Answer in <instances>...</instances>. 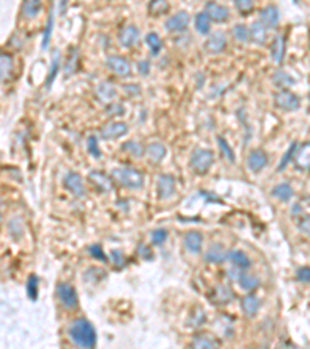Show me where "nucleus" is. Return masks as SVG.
<instances>
[{"instance_id": "f257e3e1", "label": "nucleus", "mask_w": 310, "mask_h": 349, "mask_svg": "<svg viewBox=\"0 0 310 349\" xmlns=\"http://www.w3.org/2000/svg\"><path fill=\"white\" fill-rule=\"evenodd\" d=\"M68 335L79 349H95L96 346V330L86 318H78L73 321L68 329Z\"/></svg>"}, {"instance_id": "f03ea898", "label": "nucleus", "mask_w": 310, "mask_h": 349, "mask_svg": "<svg viewBox=\"0 0 310 349\" xmlns=\"http://www.w3.org/2000/svg\"><path fill=\"white\" fill-rule=\"evenodd\" d=\"M115 180L129 189H140L144 185V174L135 168H118L113 171Z\"/></svg>"}, {"instance_id": "7ed1b4c3", "label": "nucleus", "mask_w": 310, "mask_h": 349, "mask_svg": "<svg viewBox=\"0 0 310 349\" xmlns=\"http://www.w3.org/2000/svg\"><path fill=\"white\" fill-rule=\"evenodd\" d=\"M214 163V154L209 149H196L194 154L191 155V168L197 174H205L209 171V168Z\"/></svg>"}, {"instance_id": "20e7f679", "label": "nucleus", "mask_w": 310, "mask_h": 349, "mask_svg": "<svg viewBox=\"0 0 310 349\" xmlns=\"http://www.w3.org/2000/svg\"><path fill=\"white\" fill-rule=\"evenodd\" d=\"M58 298L61 301V304L67 309H75L79 304V300H78V293L75 290V287L71 286L68 282H61L58 284Z\"/></svg>"}, {"instance_id": "39448f33", "label": "nucleus", "mask_w": 310, "mask_h": 349, "mask_svg": "<svg viewBox=\"0 0 310 349\" xmlns=\"http://www.w3.org/2000/svg\"><path fill=\"white\" fill-rule=\"evenodd\" d=\"M106 66L109 67L112 73L115 75L121 76V78H126L131 75V62L127 61L124 56H120V54H112V56H109L106 59Z\"/></svg>"}, {"instance_id": "423d86ee", "label": "nucleus", "mask_w": 310, "mask_h": 349, "mask_svg": "<svg viewBox=\"0 0 310 349\" xmlns=\"http://www.w3.org/2000/svg\"><path fill=\"white\" fill-rule=\"evenodd\" d=\"M279 19H281V14H279V10L278 6L275 5H267L264 6L261 10V14H259V22L266 26L267 30H275L278 23H279Z\"/></svg>"}, {"instance_id": "0eeeda50", "label": "nucleus", "mask_w": 310, "mask_h": 349, "mask_svg": "<svg viewBox=\"0 0 310 349\" xmlns=\"http://www.w3.org/2000/svg\"><path fill=\"white\" fill-rule=\"evenodd\" d=\"M129 132V126L121 121H112L101 127V137L104 140H116Z\"/></svg>"}, {"instance_id": "6e6552de", "label": "nucleus", "mask_w": 310, "mask_h": 349, "mask_svg": "<svg viewBox=\"0 0 310 349\" xmlns=\"http://www.w3.org/2000/svg\"><path fill=\"white\" fill-rule=\"evenodd\" d=\"M275 104L282 110H296L299 107V98L290 90H281L275 95Z\"/></svg>"}, {"instance_id": "1a4fd4ad", "label": "nucleus", "mask_w": 310, "mask_h": 349, "mask_svg": "<svg viewBox=\"0 0 310 349\" xmlns=\"http://www.w3.org/2000/svg\"><path fill=\"white\" fill-rule=\"evenodd\" d=\"M188 25H189V14L186 11H180L169 17L165 23V28L169 33H181L188 28Z\"/></svg>"}, {"instance_id": "9d476101", "label": "nucleus", "mask_w": 310, "mask_h": 349, "mask_svg": "<svg viewBox=\"0 0 310 349\" xmlns=\"http://www.w3.org/2000/svg\"><path fill=\"white\" fill-rule=\"evenodd\" d=\"M118 39H120V44L123 47L132 48L140 41V30L133 25H126L118 33Z\"/></svg>"}, {"instance_id": "9b49d317", "label": "nucleus", "mask_w": 310, "mask_h": 349, "mask_svg": "<svg viewBox=\"0 0 310 349\" xmlns=\"http://www.w3.org/2000/svg\"><path fill=\"white\" fill-rule=\"evenodd\" d=\"M205 13L208 14V17L211 21L217 22V23H222L225 21L230 19V10L221 3H216V2H209L205 6Z\"/></svg>"}, {"instance_id": "f8f14e48", "label": "nucleus", "mask_w": 310, "mask_h": 349, "mask_svg": "<svg viewBox=\"0 0 310 349\" xmlns=\"http://www.w3.org/2000/svg\"><path fill=\"white\" fill-rule=\"evenodd\" d=\"M64 183H66L67 189L71 192L73 196L76 197H83L86 196V186H84V182L81 179V176L78 172H68L66 179H64Z\"/></svg>"}, {"instance_id": "ddd939ff", "label": "nucleus", "mask_w": 310, "mask_h": 349, "mask_svg": "<svg viewBox=\"0 0 310 349\" xmlns=\"http://www.w3.org/2000/svg\"><path fill=\"white\" fill-rule=\"evenodd\" d=\"M157 191L160 199H169L176 192V180L169 174H161L157 182Z\"/></svg>"}, {"instance_id": "4468645a", "label": "nucleus", "mask_w": 310, "mask_h": 349, "mask_svg": "<svg viewBox=\"0 0 310 349\" xmlns=\"http://www.w3.org/2000/svg\"><path fill=\"white\" fill-rule=\"evenodd\" d=\"M90 182L93 183V186L98 188L103 192H111L113 189V180L112 177H109L107 174L101 172V171H92L89 174Z\"/></svg>"}, {"instance_id": "2eb2a0df", "label": "nucleus", "mask_w": 310, "mask_h": 349, "mask_svg": "<svg viewBox=\"0 0 310 349\" xmlns=\"http://www.w3.org/2000/svg\"><path fill=\"white\" fill-rule=\"evenodd\" d=\"M205 48H206L208 53H213V54L222 53L226 48V36H225V33L217 31V33L209 36L206 44H205Z\"/></svg>"}, {"instance_id": "dca6fc26", "label": "nucleus", "mask_w": 310, "mask_h": 349, "mask_svg": "<svg viewBox=\"0 0 310 349\" xmlns=\"http://www.w3.org/2000/svg\"><path fill=\"white\" fill-rule=\"evenodd\" d=\"M247 163H248V168L250 171L253 172H259L261 169H264L267 166L268 163V155L264 152L262 149H254L250 152L248 159H247Z\"/></svg>"}, {"instance_id": "f3484780", "label": "nucleus", "mask_w": 310, "mask_h": 349, "mask_svg": "<svg viewBox=\"0 0 310 349\" xmlns=\"http://www.w3.org/2000/svg\"><path fill=\"white\" fill-rule=\"evenodd\" d=\"M209 298H211L214 304H226V302H230L234 298V292L230 287L219 284V286H216L213 292L209 293Z\"/></svg>"}, {"instance_id": "a211bd4d", "label": "nucleus", "mask_w": 310, "mask_h": 349, "mask_svg": "<svg viewBox=\"0 0 310 349\" xmlns=\"http://www.w3.org/2000/svg\"><path fill=\"white\" fill-rule=\"evenodd\" d=\"M202 244H203V236L200 232H196V230H191L185 234V247L189 253H200L202 250Z\"/></svg>"}, {"instance_id": "6ab92c4d", "label": "nucleus", "mask_w": 310, "mask_h": 349, "mask_svg": "<svg viewBox=\"0 0 310 349\" xmlns=\"http://www.w3.org/2000/svg\"><path fill=\"white\" fill-rule=\"evenodd\" d=\"M95 95L99 101L103 103H111V101L116 96V89L112 82L109 81H103L101 84H98L95 89Z\"/></svg>"}, {"instance_id": "aec40b11", "label": "nucleus", "mask_w": 310, "mask_h": 349, "mask_svg": "<svg viewBox=\"0 0 310 349\" xmlns=\"http://www.w3.org/2000/svg\"><path fill=\"white\" fill-rule=\"evenodd\" d=\"M259 309H261V300L254 295V293H248L247 297L242 298V310L248 318L256 317Z\"/></svg>"}, {"instance_id": "412c9836", "label": "nucleus", "mask_w": 310, "mask_h": 349, "mask_svg": "<svg viewBox=\"0 0 310 349\" xmlns=\"http://www.w3.org/2000/svg\"><path fill=\"white\" fill-rule=\"evenodd\" d=\"M205 259L209 264H222L225 259H228V253L221 244H213L205 253Z\"/></svg>"}, {"instance_id": "4be33fe9", "label": "nucleus", "mask_w": 310, "mask_h": 349, "mask_svg": "<svg viewBox=\"0 0 310 349\" xmlns=\"http://www.w3.org/2000/svg\"><path fill=\"white\" fill-rule=\"evenodd\" d=\"M295 164L299 169H310V141L304 143L296 149Z\"/></svg>"}, {"instance_id": "5701e85b", "label": "nucleus", "mask_w": 310, "mask_h": 349, "mask_svg": "<svg viewBox=\"0 0 310 349\" xmlns=\"http://www.w3.org/2000/svg\"><path fill=\"white\" fill-rule=\"evenodd\" d=\"M270 53H271V58L276 64H281L282 59H284V54H286V39L284 36H276L275 39L271 42V47H270Z\"/></svg>"}, {"instance_id": "b1692460", "label": "nucleus", "mask_w": 310, "mask_h": 349, "mask_svg": "<svg viewBox=\"0 0 310 349\" xmlns=\"http://www.w3.org/2000/svg\"><path fill=\"white\" fill-rule=\"evenodd\" d=\"M146 155H148V159L154 163H158L160 160L165 159V155H166V148H165V144H161V143H151L148 148H146Z\"/></svg>"}, {"instance_id": "393cba45", "label": "nucleus", "mask_w": 310, "mask_h": 349, "mask_svg": "<svg viewBox=\"0 0 310 349\" xmlns=\"http://www.w3.org/2000/svg\"><path fill=\"white\" fill-rule=\"evenodd\" d=\"M228 259H230V262L233 265H236V267L242 269V270L248 269L250 265H251L250 258L244 252H241V250H231L230 253H228Z\"/></svg>"}, {"instance_id": "a878e982", "label": "nucleus", "mask_w": 310, "mask_h": 349, "mask_svg": "<svg viewBox=\"0 0 310 349\" xmlns=\"http://www.w3.org/2000/svg\"><path fill=\"white\" fill-rule=\"evenodd\" d=\"M251 41L258 45H264L267 42V28L261 22H254L251 25Z\"/></svg>"}, {"instance_id": "bb28decb", "label": "nucleus", "mask_w": 310, "mask_h": 349, "mask_svg": "<svg viewBox=\"0 0 310 349\" xmlns=\"http://www.w3.org/2000/svg\"><path fill=\"white\" fill-rule=\"evenodd\" d=\"M13 58L10 53L2 51L0 54V71H2V81H6L8 78L11 76L13 73Z\"/></svg>"}, {"instance_id": "cd10ccee", "label": "nucleus", "mask_w": 310, "mask_h": 349, "mask_svg": "<svg viewBox=\"0 0 310 349\" xmlns=\"http://www.w3.org/2000/svg\"><path fill=\"white\" fill-rule=\"evenodd\" d=\"M41 8H42V3L39 0H28V2H25L22 5V16L25 19H34V17L39 14Z\"/></svg>"}, {"instance_id": "c85d7f7f", "label": "nucleus", "mask_w": 310, "mask_h": 349, "mask_svg": "<svg viewBox=\"0 0 310 349\" xmlns=\"http://www.w3.org/2000/svg\"><path fill=\"white\" fill-rule=\"evenodd\" d=\"M259 278L256 275H250V273H242L239 277V284L244 290L251 292V290H256L259 287Z\"/></svg>"}, {"instance_id": "c756f323", "label": "nucleus", "mask_w": 310, "mask_h": 349, "mask_svg": "<svg viewBox=\"0 0 310 349\" xmlns=\"http://www.w3.org/2000/svg\"><path fill=\"white\" fill-rule=\"evenodd\" d=\"M273 196L282 202H288L293 196V188H291L288 183H279L275 188H273Z\"/></svg>"}, {"instance_id": "7c9ffc66", "label": "nucleus", "mask_w": 310, "mask_h": 349, "mask_svg": "<svg viewBox=\"0 0 310 349\" xmlns=\"http://www.w3.org/2000/svg\"><path fill=\"white\" fill-rule=\"evenodd\" d=\"M146 44L149 45L152 56H158L161 48H163V42L160 39V36L157 33H148L146 34Z\"/></svg>"}, {"instance_id": "2f4dec72", "label": "nucleus", "mask_w": 310, "mask_h": 349, "mask_svg": "<svg viewBox=\"0 0 310 349\" xmlns=\"http://www.w3.org/2000/svg\"><path fill=\"white\" fill-rule=\"evenodd\" d=\"M196 30L200 34H208L209 30H211V19H209L206 13H199L196 16Z\"/></svg>"}, {"instance_id": "473e14b6", "label": "nucleus", "mask_w": 310, "mask_h": 349, "mask_svg": "<svg viewBox=\"0 0 310 349\" xmlns=\"http://www.w3.org/2000/svg\"><path fill=\"white\" fill-rule=\"evenodd\" d=\"M53 26H54V16H53V11H50V14H48V21H47V25H45L44 36H42V44H41L42 50H47V48L50 47Z\"/></svg>"}, {"instance_id": "72a5a7b5", "label": "nucleus", "mask_w": 310, "mask_h": 349, "mask_svg": "<svg viewBox=\"0 0 310 349\" xmlns=\"http://www.w3.org/2000/svg\"><path fill=\"white\" fill-rule=\"evenodd\" d=\"M233 34H234V38L236 41H239V42H244V44H247L251 41V31L247 25H244V23H238V25H234V28H233Z\"/></svg>"}, {"instance_id": "f704fd0d", "label": "nucleus", "mask_w": 310, "mask_h": 349, "mask_svg": "<svg viewBox=\"0 0 310 349\" xmlns=\"http://www.w3.org/2000/svg\"><path fill=\"white\" fill-rule=\"evenodd\" d=\"M193 348L194 349H219L216 342L208 335H197L193 340Z\"/></svg>"}, {"instance_id": "c9c22d12", "label": "nucleus", "mask_w": 310, "mask_h": 349, "mask_svg": "<svg viewBox=\"0 0 310 349\" xmlns=\"http://www.w3.org/2000/svg\"><path fill=\"white\" fill-rule=\"evenodd\" d=\"M148 10L152 16H160V14H165L169 11V3L163 2V0H152L148 6Z\"/></svg>"}, {"instance_id": "e433bc0d", "label": "nucleus", "mask_w": 310, "mask_h": 349, "mask_svg": "<svg viewBox=\"0 0 310 349\" xmlns=\"http://www.w3.org/2000/svg\"><path fill=\"white\" fill-rule=\"evenodd\" d=\"M78 64H79V53L76 48H71V51L68 53L67 58V66H66V73L67 75H71L78 70Z\"/></svg>"}, {"instance_id": "4c0bfd02", "label": "nucleus", "mask_w": 310, "mask_h": 349, "mask_svg": "<svg viewBox=\"0 0 310 349\" xmlns=\"http://www.w3.org/2000/svg\"><path fill=\"white\" fill-rule=\"evenodd\" d=\"M26 292H28V297L31 298V301L38 300V293H39V278L36 275H31L28 278V282H26Z\"/></svg>"}, {"instance_id": "58836bf2", "label": "nucleus", "mask_w": 310, "mask_h": 349, "mask_svg": "<svg viewBox=\"0 0 310 349\" xmlns=\"http://www.w3.org/2000/svg\"><path fill=\"white\" fill-rule=\"evenodd\" d=\"M123 149L126 152H129L132 155H135V157H141L143 152H146V149H143V146L138 143V141H135V140H131V141H126L123 144Z\"/></svg>"}, {"instance_id": "ea45409f", "label": "nucleus", "mask_w": 310, "mask_h": 349, "mask_svg": "<svg viewBox=\"0 0 310 349\" xmlns=\"http://www.w3.org/2000/svg\"><path fill=\"white\" fill-rule=\"evenodd\" d=\"M273 82H275L278 87L284 89V87H288V86L293 84V79H291L290 75H287V73H284V71H276L275 76H273Z\"/></svg>"}, {"instance_id": "a19ab883", "label": "nucleus", "mask_w": 310, "mask_h": 349, "mask_svg": "<svg viewBox=\"0 0 310 349\" xmlns=\"http://www.w3.org/2000/svg\"><path fill=\"white\" fill-rule=\"evenodd\" d=\"M59 61H61V54L56 51V53H54L53 62H51V69H50V73H48V78H47V87H51L54 78H56V75H58V71H59Z\"/></svg>"}, {"instance_id": "79ce46f5", "label": "nucleus", "mask_w": 310, "mask_h": 349, "mask_svg": "<svg viewBox=\"0 0 310 349\" xmlns=\"http://www.w3.org/2000/svg\"><path fill=\"white\" fill-rule=\"evenodd\" d=\"M217 143H219V148H221L222 154L226 157V160H230L233 163L236 160V155H234V152L231 149V146L226 143V140L223 139V137H217Z\"/></svg>"}, {"instance_id": "37998d69", "label": "nucleus", "mask_w": 310, "mask_h": 349, "mask_svg": "<svg viewBox=\"0 0 310 349\" xmlns=\"http://www.w3.org/2000/svg\"><path fill=\"white\" fill-rule=\"evenodd\" d=\"M87 149H89V154L92 155L93 159H99L101 157V149H99L98 146V139L95 135H90L89 140H87Z\"/></svg>"}, {"instance_id": "c03bdc74", "label": "nucleus", "mask_w": 310, "mask_h": 349, "mask_svg": "<svg viewBox=\"0 0 310 349\" xmlns=\"http://www.w3.org/2000/svg\"><path fill=\"white\" fill-rule=\"evenodd\" d=\"M234 5L239 10V13L244 16H248V13H251L254 10V3L251 0H236Z\"/></svg>"}, {"instance_id": "a18cd8bd", "label": "nucleus", "mask_w": 310, "mask_h": 349, "mask_svg": "<svg viewBox=\"0 0 310 349\" xmlns=\"http://www.w3.org/2000/svg\"><path fill=\"white\" fill-rule=\"evenodd\" d=\"M295 154H296V143H291V144H290V148H288V151H287L286 155H284V159L281 160V164L278 166V171H284L286 166L290 163L291 157H293Z\"/></svg>"}, {"instance_id": "49530a36", "label": "nucleus", "mask_w": 310, "mask_h": 349, "mask_svg": "<svg viewBox=\"0 0 310 349\" xmlns=\"http://www.w3.org/2000/svg\"><path fill=\"white\" fill-rule=\"evenodd\" d=\"M106 114L109 116H120V115H124V106L120 104V103H111L106 109Z\"/></svg>"}, {"instance_id": "de8ad7c7", "label": "nucleus", "mask_w": 310, "mask_h": 349, "mask_svg": "<svg viewBox=\"0 0 310 349\" xmlns=\"http://www.w3.org/2000/svg\"><path fill=\"white\" fill-rule=\"evenodd\" d=\"M151 236H152V242L155 245H161L168 239V232L166 230H163V228H158V230H155V232H152Z\"/></svg>"}, {"instance_id": "09e8293b", "label": "nucleus", "mask_w": 310, "mask_h": 349, "mask_svg": "<svg viewBox=\"0 0 310 349\" xmlns=\"http://www.w3.org/2000/svg\"><path fill=\"white\" fill-rule=\"evenodd\" d=\"M89 253L93 256L95 259H101V261H107V256H106V253L103 252V249L99 245H92L89 249Z\"/></svg>"}, {"instance_id": "8fccbe9b", "label": "nucleus", "mask_w": 310, "mask_h": 349, "mask_svg": "<svg viewBox=\"0 0 310 349\" xmlns=\"http://www.w3.org/2000/svg\"><path fill=\"white\" fill-rule=\"evenodd\" d=\"M123 89H124V92L129 96H136V95L141 93V89H140L138 84H124Z\"/></svg>"}, {"instance_id": "3c124183", "label": "nucleus", "mask_w": 310, "mask_h": 349, "mask_svg": "<svg viewBox=\"0 0 310 349\" xmlns=\"http://www.w3.org/2000/svg\"><path fill=\"white\" fill-rule=\"evenodd\" d=\"M296 278L303 282H310V267H303L296 272Z\"/></svg>"}, {"instance_id": "603ef678", "label": "nucleus", "mask_w": 310, "mask_h": 349, "mask_svg": "<svg viewBox=\"0 0 310 349\" xmlns=\"http://www.w3.org/2000/svg\"><path fill=\"white\" fill-rule=\"evenodd\" d=\"M138 71L141 73L143 76H148L149 71H151V64L148 61H140L138 62Z\"/></svg>"}, {"instance_id": "864d4df0", "label": "nucleus", "mask_w": 310, "mask_h": 349, "mask_svg": "<svg viewBox=\"0 0 310 349\" xmlns=\"http://www.w3.org/2000/svg\"><path fill=\"white\" fill-rule=\"evenodd\" d=\"M299 228H301V232H303V233L310 236V216H307V217H304L303 220H301Z\"/></svg>"}]
</instances>
